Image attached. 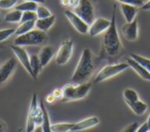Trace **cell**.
<instances>
[{
  "mask_svg": "<svg viewBox=\"0 0 150 132\" xmlns=\"http://www.w3.org/2000/svg\"><path fill=\"white\" fill-rule=\"evenodd\" d=\"M123 98H125V103H132V101H137L139 100V94L137 91L134 90L132 88H127L123 90Z\"/></svg>",
  "mask_w": 150,
  "mask_h": 132,
  "instance_id": "cell-26",
  "label": "cell"
},
{
  "mask_svg": "<svg viewBox=\"0 0 150 132\" xmlns=\"http://www.w3.org/2000/svg\"><path fill=\"white\" fill-rule=\"evenodd\" d=\"M33 132H43V130H42L41 126H37V127L35 128V130H34Z\"/></svg>",
  "mask_w": 150,
  "mask_h": 132,
  "instance_id": "cell-42",
  "label": "cell"
},
{
  "mask_svg": "<svg viewBox=\"0 0 150 132\" xmlns=\"http://www.w3.org/2000/svg\"><path fill=\"white\" fill-rule=\"evenodd\" d=\"M48 41V36L46 32H42L40 30H32L28 33L21 36H17L13 41V44L18 46H39L44 45Z\"/></svg>",
  "mask_w": 150,
  "mask_h": 132,
  "instance_id": "cell-3",
  "label": "cell"
},
{
  "mask_svg": "<svg viewBox=\"0 0 150 132\" xmlns=\"http://www.w3.org/2000/svg\"><path fill=\"white\" fill-rule=\"evenodd\" d=\"M11 48L13 53H15V55L17 56V58L19 60V62H21L22 66L24 67V69H25L28 72V74L35 80L33 71H32V69H31V65H30V56H29V54H28V52L26 51L25 48L22 47V46L15 45V44H13V45L11 46Z\"/></svg>",
  "mask_w": 150,
  "mask_h": 132,
  "instance_id": "cell-9",
  "label": "cell"
},
{
  "mask_svg": "<svg viewBox=\"0 0 150 132\" xmlns=\"http://www.w3.org/2000/svg\"><path fill=\"white\" fill-rule=\"evenodd\" d=\"M7 131V126L2 120H0V132H6Z\"/></svg>",
  "mask_w": 150,
  "mask_h": 132,
  "instance_id": "cell-38",
  "label": "cell"
},
{
  "mask_svg": "<svg viewBox=\"0 0 150 132\" xmlns=\"http://www.w3.org/2000/svg\"><path fill=\"white\" fill-rule=\"evenodd\" d=\"M148 132H150V130H149V131H148Z\"/></svg>",
  "mask_w": 150,
  "mask_h": 132,
  "instance_id": "cell-46",
  "label": "cell"
},
{
  "mask_svg": "<svg viewBox=\"0 0 150 132\" xmlns=\"http://www.w3.org/2000/svg\"><path fill=\"white\" fill-rule=\"evenodd\" d=\"M146 123H147L148 127H149V130H150V114H149V116H148V118H147V121H146Z\"/></svg>",
  "mask_w": 150,
  "mask_h": 132,
  "instance_id": "cell-43",
  "label": "cell"
},
{
  "mask_svg": "<svg viewBox=\"0 0 150 132\" xmlns=\"http://www.w3.org/2000/svg\"><path fill=\"white\" fill-rule=\"evenodd\" d=\"M22 17H23V13H22L21 11H18V9H13V11H9L7 15H5L4 21L7 22V23H11V24L21 23Z\"/></svg>",
  "mask_w": 150,
  "mask_h": 132,
  "instance_id": "cell-22",
  "label": "cell"
},
{
  "mask_svg": "<svg viewBox=\"0 0 150 132\" xmlns=\"http://www.w3.org/2000/svg\"><path fill=\"white\" fill-rule=\"evenodd\" d=\"M18 3V0H0V9H11Z\"/></svg>",
  "mask_w": 150,
  "mask_h": 132,
  "instance_id": "cell-31",
  "label": "cell"
},
{
  "mask_svg": "<svg viewBox=\"0 0 150 132\" xmlns=\"http://www.w3.org/2000/svg\"><path fill=\"white\" fill-rule=\"evenodd\" d=\"M37 7H38L37 3L32 2V1H23L20 4L16 5V9L21 11L22 13H24V11H36Z\"/></svg>",
  "mask_w": 150,
  "mask_h": 132,
  "instance_id": "cell-24",
  "label": "cell"
},
{
  "mask_svg": "<svg viewBox=\"0 0 150 132\" xmlns=\"http://www.w3.org/2000/svg\"><path fill=\"white\" fill-rule=\"evenodd\" d=\"M121 32H122L125 38L127 41H136L139 36V25H138L137 20H134L132 23H125L121 27Z\"/></svg>",
  "mask_w": 150,
  "mask_h": 132,
  "instance_id": "cell-13",
  "label": "cell"
},
{
  "mask_svg": "<svg viewBox=\"0 0 150 132\" xmlns=\"http://www.w3.org/2000/svg\"><path fill=\"white\" fill-rule=\"evenodd\" d=\"M76 15L79 18H81L88 26L95 21V8L92 1L90 0H80V3L76 8L74 9Z\"/></svg>",
  "mask_w": 150,
  "mask_h": 132,
  "instance_id": "cell-7",
  "label": "cell"
},
{
  "mask_svg": "<svg viewBox=\"0 0 150 132\" xmlns=\"http://www.w3.org/2000/svg\"><path fill=\"white\" fill-rule=\"evenodd\" d=\"M40 107H41L42 112H43V120H42L41 124L42 130H43V132H52V124H50V115H48L47 111H46V107L44 105L42 99H40Z\"/></svg>",
  "mask_w": 150,
  "mask_h": 132,
  "instance_id": "cell-20",
  "label": "cell"
},
{
  "mask_svg": "<svg viewBox=\"0 0 150 132\" xmlns=\"http://www.w3.org/2000/svg\"><path fill=\"white\" fill-rule=\"evenodd\" d=\"M92 88V83L86 82L81 84H74V83H69L63 87V93L64 97L63 99L66 101H73L82 99L88 94Z\"/></svg>",
  "mask_w": 150,
  "mask_h": 132,
  "instance_id": "cell-5",
  "label": "cell"
},
{
  "mask_svg": "<svg viewBox=\"0 0 150 132\" xmlns=\"http://www.w3.org/2000/svg\"><path fill=\"white\" fill-rule=\"evenodd\" d=\"M16 68H17V60L15 58H9L0 66V86L11 78Z\"/></svg>",
  "mask_w": 150,
  "mask_h": 132,
  "instance_id": "cell-12",
  "label": "cell"
},
{
  "mask_svg": "<svg viewBox=\"0 0 150 132\" xmlns=\"http://www.w3.org/2000/svg\"><path fill=\"white\" fill-rule=\"evenodd\" d=\"M138 127H139V124L137 123V122H134V123L129 124V125H127V127H125L122 130H121V132H136L138 129Z\"/></svg>",
  "mask_w": 150,
  "mask_h": 132,
  "instance_id": "cell-33",
  "label": "cell"
},
{
  "mask_svg": "<svg viewBox=\"0 0 150 132\" xmlns=\"http://www.w3.org/2000/svg\"><path fill=\"white\" fill-rule=\"evenodd\" d=\"M23 1H32V2H35V3H40V4H42V3H45V0H23Z\"/></svg>",
  "mask_w": 150,
  "mask_h": 132,
  "instance_id": "cell-41",
  "label": "cell"
},
{
  "mask_svg": "<svg viewBox=\"0 0 150 132\" xmlns=\"http://www.w3.org/2000/svg\"><path fill=\"white\" fill-rule=\"evenodd\" d=\"M65 15L68 19V21L70 22V24L73 26L76 31L80 34H88V28L90 26L81 19V18L78 17L76 13H74L71 9H66L65 11Z\"/></svg>",
  "mask_w": 150,
  "mask_h": 132,
  "instance_id": "cell-10",
  "label": "cell"
},
{
  "mask_svg": "<svg viewBox=\"0 0 150 132\" xmlns=\"http://www.w3.org/2000/svg\"><path fill=\"white\" fill-rule=\"evenodd\" d=\"M127 68H129L127 62H118V64L107 65L103 69H101L100 72L97 74V76L94 79V83H101L105 80H108V79L122 73Z\"/></svg>",
  "mask_w": 150,
  "mask_h": 132,
  "instance_id": "cell-6",
  "label": "cell"
},
{
  "mask_svg": "<svg viewBox=\"0 0 150 132\" xmlns=\"http://www.w3.org/2000/svg\"><path fill=\"white\" fill-rule=\"evenodd\" d=\"M127 65H129V66L131 67V68L133 69V70L135 71V72L137 73V74L139 75L142 79H144V80H146V81H150V73L148 72L145 68H143L139 62H137L132 58H127Z\"/></svg>",
  "mask_w": 150,
  "mask_h": 132,
  "instance_id": "cell-17",
  "label": "cell"
},
{
  "mask_svg": "<svg viewBox=\"0 0 150 132\" xmlns=\"http://www.w3.org/2000/svg\"><path fill=\"white\" fill-rule=\"evenodd\" d=\"M54 55V48L50 45H44L43 47L40 49L39 53H38V58L41 62V66L46 67L48 62L52 60V56Z\"/></svg>",
  "mask_w": 150,
  "mask_h": 132,
  "instance_id": "cell-16",
  "label": "cell"
},
{
  "mask_svg": "<svg viewBox=\"0 0 150 132\" xmlns=\"http://www.w3.org/2000/svg\"><path fill=\"white\" fill-rule=\"evenodd\" d=\"M42 120H43V112L38 103L37 94L34 92L30 103L29 111H28L26 132H33L37 126H41Z\"/></svg>",
  "mask_w": 150,
  "mask_h": 132,
  "instance_id": "cell-4",
  "label": "cell"
},
{
  "mask_svg": "<svg viewBox=\"0 0 150 132\" xmlns=\"http://www.w3.org/2000/svg\"><path fill=\"white\" fill-rule=\"evenodd\" d=\"M129 105V109L133 111V113H135L137 116H142L146 113V111L148 110V105L146 103L142 100H137V101H132V103H125Z\"/></svg>",
  "mask_w": 150,
  "mask_h": 132,
  "instance_id": "cell-19",
  "label": "cell"
},
{
  "mask_svg": "<svg viewBox=\"0 0 150 132\" xmlns=\"http://www.w3.org/2000/svg\"><path fill=\"white\" fill-rule=\"evenodd\" d=\"M96 68L94 54L90 48H84L82 51L78 64L71 77V82L74 84L86 83L88 79L93 75Z\"/></svg>",
  "mask_w": 150,
  "mask_h": 132,
  "instance_id": "cell-2",
  "label": "cell"
},
{
  "mask_svg": "<svg viewBox=\"0 0 150 132\" xmlns=\"http://www.w3.org/2000/svg\"><path fill=\"white\" fill-rule=\"evenodd\" d=\"M54 22H56V15H54L46 19H37L35 22V28L42 32H47L54 26Z\"/></svg>",
  "mask_w": 150,
  "mask_h": 132,
  "instance_id": "cell-18",
  "label": "cell"
},
{
  "mask_svg": "<svg viewBox=\"0 0 150 132\" xmlns=\"http://www.w3.org/2000/svg\"><path fill=\"white\" fill-rule=\"evenodd\" d=\"M139 9H140V7H137L132 4L121 3V5H120L121 13H122L123 18H125V20L127 21V23H132L134 20H136V15H137Z\"/></svg>",
  "mask_w": 150,
  "mask_h": 132,
  "instance_id": "cell-15",
  "label": "cell"
},
{
  "mask_svg": "<svg viewBox=\"0 0 150 132\" xmlns=\"http://www.w3.org/2000/svg\"><path fill=\"white\" fill-rule=\"evenodd\" d=\"M102 44L103 52L109 58H117L123 52V46L121 44L116 26V5L113 6L110 26L104 33Z\"/></svg>",
  "mask_w": 150,
  "mask_h": 132,
  "instance_id": "cell-1",
  "label": "cell"
},
{
  "mask_svg": "<svg viewBox=\"0 0 150 132\" xmlns=\"http://www.w3.org/2000/svg\"><path fill=\"white\" fill-rule=\"evenodd\" d=\"M57 100V98L54 96V94L52 93H50V94H48L47 96H46V98H45V101L47 103H52L54 101H56Z\"/></svg>",
  "mask_w": 150,
  "mask_h": 132,
  "instance_id": "cell-37",
  "label": "cell"
},
{
  "mask_svg": "<svg viewBox=\"0 0 150 132\" xmlns=\"http://www.w3.org/2000/svg\"><path fill=\"white\" fill-rule=\"evenodd\" d=\"M73 52V41L71 39H66L62 41L60 47L56 54V62L59 66L66 65L72 56Z\"/></svg>",
  "mask_w": 150,
  "mask_h": 132,
  "instance_id": "cell-8",
  "label": "cell"
},
{
  "mask_svg": "<svg viewBox=\"0 0 150 132\" xmlns=\"http://www.w3.org/2000/svg\"><path fill=\"white\" fill-rule=\"evenodd\" d=\"M13 34H16V29H13V28H7V29L0 30V43L7 40Z\"/></svg>",
  "mask_w": 150,
  "mask_h": 132,
  "instance_id": "cell-29",
  "label": "cell"
},
{
  "mask_svg": "<svg viewBox=\"0 0 150 132\" xmlns=\"http://www.w3.org/2000/svg\"><path fill=\"white\" fill-rule=\"evenodd\" d=\"M52 93L54 94V96L56 97L57 99H63V97H64V93H63V89L62 88L54 89Z\"/></svg>",
  "mask_w": 150,
  "mask_h": 132,
  "instance_id": "cell-34",
  "label": "cell"
},
{
  "mask_svg": "<svg viewBox=\"0 0 150 132\" xmlns=\"http://www.w3.org/2000/svg\"><path fill=\"white\" fill-rule=\"evenodd\" d=\"M0 48H3V45H1V44H0Z\"/></svg>",
  "mask_w": 150,
  "mask_h": 132,
  "instance_id": "cell-45",
  "label": "cell"
},
{
  "mask_svg": "<svg viewBox=\"0 0 150 132\" xmlns=\"http://www.w3.org/2000/svg\"><path fill=\"white\" fill-rule=\"evenodd\" d=\"M120 3H125V4H132L137 7H142L145 4L146 0H116Z\"/></svg>",
  "mask_w": 150,
  "mask_h": 132,
  "instance_id": "cell-32",
  "label": "cell"
},
{
  "mask_svg": "<svg viewBox=\"0 0 150 132\" xmlns=\"http://www.w3.org/2000/svg\"><path fill=\"white\" fill-rule=\"evenodd\" d=\"M2 23V17H1V13H0V24Z\"/></svg>",
  "mask_w": 150,
  "mask_h": 132,
  "instance_id": "cell-44",
  "label": "cell"
},
{
  "mask_svg": "<svg viewBox=\"0 0 150 132\" xmlns=\"http://www.w3.org/2000/svg\"><path fill=\"white\" fill-rule=\"evenodd\" d=\"M100 122L98 117H90L86 118V119L82 120V121L78 122V123L74 124V127L72 128L73 132H77V131H82V130H86L93 128L95 126H97Z\"/></svg>",
  "mask_w": 150,
  "mask_h": 132,
  "instance_id": "cell-14",
  "label": "cell"
},
{
  "mask_svg": "<svg viewBox=\"0 0 150 132\" xmlns=\"http://www.w3.org/2000/svg\"><path fill=\"white\" fill-rule=\"evenodd\" d=\"M36 15H37V19H46V18L52 15V13L47 7L43 6V5H38L37 9H36Z\"/></svg>",
  "mask_w": 150,
  "mask_h": 132,
  "instance_id": "cell-28",
  "label": "cell"
},
{
  "mask_svg": "<svg viewBox=\"0 0 150 132\" xmlns=\"http://www.w3.org/2000/svg\"><path fill=\"white\" fill-rule=\"evenodd\" d=\"M35 22L36 21H31V22H25V23H21L19 25V27L16 29V35L21 36L24 34L28 33V32L32 31L35 28Z\"/></svg>",
  "mask_w": 150,
  "mask_h": 132,
  "instance_id": "cell-23",
  "label": "cell"
},
{
  "mask_svg": "<svg viewBox=\"0 0 150 132\" xmlns=\"http://www.w3.org/2000/svg\"><path fill=\"white\" fill-rule=\"evenodd\" d=\"M141 11H150V0H147L145 2V4L142 7H140Z\"/></svg>",
  "mask_w": 150,
  "mask_h": 132,
  "instance_id": "cell-39",
  "label": "cell"
},
{
  "mask_svg": "<svg viewBox=\"0 0 150 132\" xmlns=\"http://www.w3.org/2000/svg\"><path fill=\"white\" fill-rule=\"evenodd\" d=\"M79 3H80V0H70L69 7L71 8V11H74V9L79 5Z\"/></svg>",
  "mask_w": 150,
  "mask_h": 132,
  "instance_id": "cell-35",
  "label": "cell"
},
{
  "mask_svg": "<svg viewBox=\"0 0 150 132\" xmlns=\"http://www.w3.org/2000/svg\"><path fill=\"white\" fill-rule=\"evenodd\" d=\"M61 5L64 7H69V2H70V0H60Z\"/></svg>",
  "mask_w": 150,
  "mask_h": 132,
  "instance_id": "cell-40",
  "label": "cell"
},
{
  "mask_svg": "<svg viewBox=\"0 0 150 132\" xmlns=\"http://www.w3.org/2000/svg\"><path fill=\"white\" fill-rule=\"evenodd\" d=\"M110 26V21L104 18H97L95 21L90 25L88 28V35L95 37L102 33H105Z\"/></svg>",
  "mask_w": 150,
  "mask_h": 132,
  "instance_id": "cell-11",
  "label": "cell"
},
{
  "mask_svg": "<svg viewBox=\"0 0 150 132\" xmlns=\"http://www.w3.org/2000/svg\"><path fill=\"white\" fill-rule=\"evenodd\" d=\"M30 65H31V69H32V71H33L35 80H37L38 75H39V73L41 72L42 68H43V67L41 66V62H40V60L37 54H32V55L30 56Z\"/></svg>",
  "mask_w": 150,
  "mask_h": 132,
  "instance_id": "cell-21",
  "label": "cell"
},
{
  "mask_svg": "<svg viewBox=\"0 0 150 132\" xmlns=\"http://www.w3.org/2000/svg\"><path fill=\"white\" fill-rule=\"evenodd\" d=\"M75 123H57L52 125V132H70Z\"/></svg>",
  "mask_w": 150,
  "mask_h": 132,
  "instance_id": "cell-25",
  "label": "cell"
},
{
  "mask_svg": "<svg viewBox=\"0 0 150 132\" xmlns=\"http://www.w3.org/2000/svg\"><path fill=\"white\" fill-rule=\"evenodd\" d=\"M36 20H37V15H36V11H24L21 23L36 21Z\"/></svg>",
  "mask_w": 150,
  "mask_h": 132,
  "instance_id": "cell-30",
  "label": "cell"
},
{
  "mask_svg": "<svg viewBox=\"0 0 150 132\" xmlns=\"http://www.w3.org/2000/svg\"><path fill=\"white\" fill-rule=\"evenodd\" d=\"M148 131H149V127H148L147 123L145 122V123H143L142 125H140L139 127H138L136 132H148Z\"/></svg>",
  "mask_w": 150,
  "mask_h": 132,
  "instance_id": "cell-36",
  "label": "cell"
},
{
  "mask_svg": "<svg viewBox=\"0 0 150 132\" xmlns=\"http://www.w3.org/2000/svg\"><path fill=\"white\" fill-rule=\"evenodd\" d=\"M129 58H132L137 62H139L143 68H145L150 73V58H144V56L139 55V54H136V53H131L129 54Z\"/></svg>",
  "mask_w": 150,
  "mask_h": 132,
  "instance_id": "cell-27",
  "label": "cell"
}]
</instances>
